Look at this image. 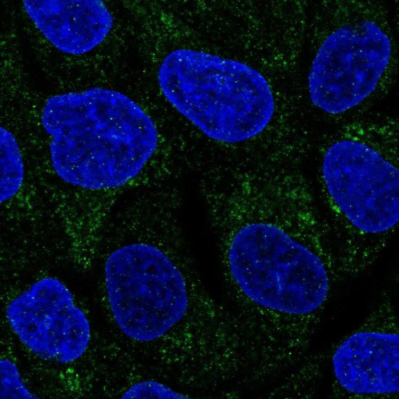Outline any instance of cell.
<instances>
[{
  "label": "cell",
  "instance_id": "obj_5",
  "mask_svg": "<svg viewBox=\"0 0 399 399\" xmlns=\"http://www.w3.org/2000/svg\"><path fill=\"white\" fill-rule=\"evenodd\" d=\"M276 211H231L213 226L226 274L244 293L270 291L293 282L316 254Z\"/></svg>",
  "mask_w": 399,
  "mask_h": 399
},
{
  "label": "cell",
  "instance_id": "obj_12",
  "mask_svg": "<svg viewBox=\"0 0 399 399\" xmlns=\"http://www.w3.org/2000/svg\"><path fill=\"white\" fill-rule=\"evenodd\" d=\"M122 398L187 399L189 397L176 392L165 384L154 381H144L132 386Z\"/></svg>",
  "mask_w": 399,
  "mask_h": 399
},
{
  "label": "cell",
  "instance_id": "obj_7",
  "mask_svg": "<svg viewBox=\"0 0 399 399\" xmlns=\"http://www.w3.org/2000/svg\"><path fill=\"white\" fill-rule=\"evenodd\" d=\"M9 325L39 358L68 364L88 348L90 326L68 287L59 279L41 278L12 300L6 309Z\"/></svg>",
  "mask_w": 399,
  "mask_h": 399
},
{
  "label": "cell",
  "instance_id": "obj_8",
  "mask_svg": "<svg viewBox=\"0 0 399 399\" xmlns=\"http://www.w3.org/2000/svg\"><path fill=\"white\" fill-rule=\"evenodd\" d=\"M339 385L356 395H391L399 391V335L392 304L379 303L336 348L332 357Z\"/></svg>",
  "mask_w": 399,
  "mask_h": 399
},
{
  "label": "cell",
  "instance_id": "obj_2",
  "mask_svg": "<svg viewBox=\"0 0 399 399\" xmlns=\"http://www.w3.org/2000/svg\"><path fill=\"white\" fill-rule=\"evenodd\" d=\"M158 80L173 107L218 142L248 140L261 133L274 115L269 83L258 71L239 61L178 49L161 63Z\"/></svg>",
  "mask_w": 399,
  "mask_h": 399
},
{
  "label": "cell",
  "instance_id": "obj_3",
  "mask_svg": "<svg viewBox=\"0 0 399 399\" xmlns=\"http://www.w3.org/2000/svg\"><path fill=\"white\" fill-rule=\"evenodd\" d=\"M315 8L309 98L323 112L340 114L379 87L394 56L393 33L379 2L324 1Z\"/></svg>",
  "mask_w": 399,
  "mask_h": 399
},
{
  "label": "cell",
  "instance_id": "obj_11",
  "mask_svg": "<svg viewBox=\"0 0 399 399\" xmlns=\"http://www.w3.org/2000/svg\"><path fill=\"white\" fill-rule=\"evenodd\" d=\"M0 399H36L27 389L15 363L2 359L0 363Z\"/></svg>",
  "mask_w": 399,
  "mask_h": 399
},
{
  "label": "cell",
  "instance_id": "obj_10",
  "mask_svg": "<svg viewBox=\"0 0 399 399\" xmlns=\"http://www.w3.org/2000/svg\"><path fill=\"white\" fill-rule=\"evenodd\" d=\"M0 203L14 197L20 190L24 178V165L18 144L13 135L1 126Z\"/></svg>",
  "mask_w": 399,
  "mask_h": 399
},
{
  "label": "cell",
  "instance_id": "obj_4",
  "mask_svg": "<svg viewBox=\"0 0 399 399\" xmlns=\"http://www.w3.org/2000/svg\"><path fill=\"white\" fill-rule=\"evenodd\" d=\"M104 278L115 322L127 337L150 342L166 334L185 315L191 273L170 256L151 249L108 254Z\"/></svg>",
  "mask_w": 399,
  "mask_h": 399
},
{
  "label": "cell",
  "instance_id": "obj_6",
  "mask_svg": "<svg viewBox=\"0 0 399 399\" xmlns=\"http://www.w3.org/2000/svg\"><path fill=\"white\" fill-rule=\"evenodd\" d=\"M321 177L336 207L360 231L382 233L398 223L399 170L374 148L351 139L334 142L324 155Z\"/></svg>",
  "mask_w": 399,
  "mask_h": 399
},
{
  "label": "cell",
  "instance_id": "obj_9",
  "mask_svg": "<svg viewBox=\"0 0 399 399\" xmlns=\"http://www.w3.org/2000/svg\"><path fill=\"white\" fill-rule=\"evenodd\" d=\"M24 9L46 39L59 51L79 55L100 44L113 16L101 0H25Z\"/></svg>",
  "mask_w": 399,
  "mask_h": 399
},
{
  "label": "cell",
  "instance_id": "obj_1",
  "mask_svg": "<svg viewBox=\"0 0 399 399\" xmlns=\"http://www.w3.org/2000/svg\"><path fill=\"white\" fill-rule=\"evenodd\" d=\"M41 123L58 176L90 190L121 187L142 171L158 143L152 118L133 100L101 87L49 97Z\"/></svg>",
  "mask_w": 399,
  "mask_h": 399
}]
</instances>
